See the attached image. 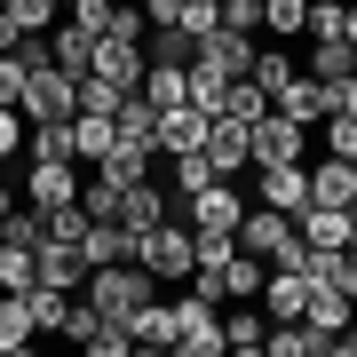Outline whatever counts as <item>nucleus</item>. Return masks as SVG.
<instances>
[{"label":"nucleus","mask_w":357,"mask_h":357,"mask_svg":"<svg viewBox=\"0 0 357 357\" xmlns=\"http://www.w3.org/2000/svg\"><path fill=\"white\" fill-rule=\"evenodd\" d=\"M175 151H206V112H199V103L159 112V159H175Z\"/></svg>","instance_id":"obj_15"},{"label":"nucleus","mask_w":357,"mask_h":357,"mask_svg":"<svg viewBox=\"0 0 357 357\" xmlns=\"http://www.w3.org/2000/svg\"><path fill=\"white\" fill-rule=\"evenodd\" d=\"M64 310H72V294H56V286H32V318H40V333H64Z\"/></svg>","instance_id":"obj_34"},{"label":"nucleus","mask_w":357,"mask_h":357,"mask_svg":"<svg viewBox=\"0 0 357 357\" xmlns=\"http://www.w3.org/2000/svg\"><path fill=\"white\" fill-rule=\"evenodd\" d=\"M191 64L199 72H222V79H246V72H255V32H206L199 40V48H191Z\"/></svg>","instance_id":"obj_8"},{"label":"nucleus","mask_w":357,"mask_h":357,"mask_svg":"<svg viewBox=\"0 0 357 357\" xmlns=\"http://www.w3.org/2000/svg\"><path fill=\"white\" fill-rule=\"evenodd\" d=\"M128 96H135V88H119V79H103V72H79V112H112V119H119Z\"/></svg>","instance_id":"obj_30"},{"label":"nucleus","mask_w":357,"mask_h":357,"mask_svg":"<svg viewBox=\"0 0 357 357\" xmlns=\"http://www.w3.org/2000/svg\"><path fill=\"white\" fill-rule=\"evenodd\" d=\"M222 24L230 32H262V0H222Z\"/></svg>","instance_id":"obj_39"},{"label":"nucleus","mask_w":357,"mask_h":357,"mask_svg":"<svg viewBox=\"0 0 357 357\" xmlns=\"http://www.w3.org/2000/svg\"><path fill=\"white\" fill-rule=\"evenodd\" d=\"M40 278V246H8L0 238V294H32Z\"/></svg>","instance_id":"obj_25"},{"label":"nucleus","mask_w":357,"mask_h":357,"mask_svg":"<svg viewBox=\"0 0 357 357\" xmlns=\"http://www.w3.org/2000/svg\"><path fill=\"white\" fill-rule=\"evenodd\" d=\"M175 357H230V333H222V302L175 286Z\"/></svg>","instance_id":"obj_2"},{"label":"nucleus","mask_w":357,"mask_h":357,"mask_svg":"<svg viewBox=\"0 0 357 357\" xmlns=\"http://www.w3.org/2000/svg\"><path fill=\"white\" fill-rule=\"evenodd\" d=\"M16 112L32 119H79V72H64V64H40L32 79H24V103H16Z\"/></svg>","instance_id":"obj_4"},{"label":"nucleus","mask_w":357,"mask_h":357,"mask_svg":"<svg viewBox=\"0 0 357 357\" xmlns=\"http://www.w3.org/2000/svg\"><path fill=\"white\" fill-rule=\"evenodd\" d=\"M262 278H270V262H262V255H246V246L222 262V286H230V302H255V294H262Z\"/></svg>","instance_id":"obj_26"},{"label":"nucleus","mask_w":357,"mask_h":357,"mask_svg":"<svg viewBox=\"0 0 357 357\" xmlns=\"http://www.w3.org/2000/svg\"><path fill=\"white\" fill-rule=\"evenodd\" d=\"M24 79H32V64H24V56H0V103H24Z\"/></svg>","instance_id":"obj_38"},{"label":"nucleus","mask_w":357,"mask_h":357,"mask_svg":"<svg viewBox=\"0 0 357 357\" xmlns=\"http://www.w3.org/2000/svg\"><path fill=\"white\" fill-rule=\"evenodd\" d=\"M64 8H72V0H64Z\"/></svg>","instance_id":"obj_44"},{"label":"nucleus","mask_w":357,"mask_h":357,"mask_svg":"<svg viewBox=\"0 0 357 357\" xmlns=\"http://www.w3.org/2000/svg\"><path fill=\"white\" fill-rule=\"evenodd\" d=\"M286 159H310V119H294V112H270L255 119V167H286Z\"/></svg>","instance_id":"obj_6"},{"label":"nucleus","mask_w":357,"mask_h":357,"mask_svg":"<svg viewBox=\"0 0 357 357\" xmlns=\"http://www.w3.org/2000/svg\"><path fill=\"white\" fill-rule=\"evenodd\" d=\"M32 286L79 294V286H88V255H79V246H64V238H48V246H40V278H32Z\"/></svg>","instance_id":"obj_13"},{"label":"nucleus","mask_w":357,"mask_h":357,"mask_svg":"<svg viewBox=\"0 0 357 357\" xmlns=\"http://www.w3.org/2000/svg\"><path fill=\"white\" fill-rule=\"evenodd\" d=\"M24 191H32V206H72L88 183H79V167H72V159H32Z\"/></svg>","instance_id":"obj_11"},{"label":"nucleus","mask_w":357,"mask_h":357,"mask_svg":"<svg viewBox=\"0 0 357 357\" xmlns=\"http://www.w3.org/2000/svg\"><path fill=\"white\" fill-rule=\"evenodd\" d=\"M72 135H79V159H88V167H96V159H103V151H112V143H119L112 112H79V119H72Z\"/></svg>","instance_id":"obj_29"},{"label":"nucleus","mask_w":357,"mask_h":357,"mask_svg":"<svg viewBox=\"0 0 357 357\" xmlns=\"http://www.w3.org/2000/svg\"><path fill=\"white\" fill-rule=\"evenodd\" d=\"M112 128H119V143H135V151H151V159H159V112L143 103V88L119 103V119H112Z\"/></svg>","instance_id":"obj_20"},{"label":"nucleus","mask_w":357,"mask_h":357,"mask_svg":"<svg viewBox=\"0 0 357 357\" xmlns=\"http://www.w3.org/2000/svg\"><path fill=\"white\" fill-rule=\"evenodd\" d=\"M128 333H135V349H175V302H143L135 318H128Z\"/></svg>","instance_id":"obj_21"},{"label":"nucleus","mask_w":357,"mask_h":357,"mask_svg":"<svg viewBox=\"0 0 357 357\" xmlns=\"http://www.w3.org/2000/svg\"><path fill=\"white\" fill-rule=\"evenodd\" d=\"M238 246H246V255H262V262H286L294 255V246H302V230H294V215H278V206H246V215H238Z\"/></svg>","instance_id":"obj_5"},{"label":"nucleus","mask_w":357,"mask_h":357,"mask_svg":"<svg viewBox=\"0 0 357 357\" xmlns=\"http://www.w3.org/2000/svg\"><path fill=\"white\" fill-rule=\"evenodd\" d=\"M24 151H32V159H72V167H79V135H72V119H40V128L24 135Z\"/></svg>","instance_id":"obj_24"},{"label":"nucleus","mask_w":357,"mask_h":357,"mask_svg":"<svg viewBox=\"0 0 357 357\" xmlns=\"http://www.w3.org/2000/svg\"><path fill=\"white\" fill-rule=\"evenodd\" d=\"M143 103L151 112H183L191 103V64H151L143 72Z\"/></svg>","instance_id":"obj_18"},{"label":"nucleus","mask_w":357,"mask_h":357,"mask_svg":"<svg viewBox=\"0 0 357 357\" xmlns=\"http://www.w3.org/2000/svg\"><path fill=\"white\" fill-rule=\"evenodd\" d=\"M222 333H230V349H262L270 342V310H238V302H230V318H222Z\"/></svg>","instance_id":"obj_28"},{"label":"nucleus","mask_w":357,"mask_h":357,"mask_svg":"<svg viewBox=\"0 0 357 357\" xmlns=\"http://www.w3.org/2000/svg\"><path fill=\"white\" fill-rule=\"evenodd\" d=\"M230 112H238V119H262V112H270V88H262L255 72H246V79H230Z\"/></svg>","instance_id":"obj_35"},{"label":"nucleus","mask_w":357,"mask_h":357,"mask_svg":"<svg viewBox=\"0 0 357 357\" xmlns=\"http://www.w3.org/2000/svg\"><path fill=\"white\" fill-rule=\"evenodd\" d=\"M318 128H326V151L333 159H357V112H326Z\"/></svg>","instance_id":"obj_33"},{"label":"nucleus","mask_w":357,"mask_h":357,"mask_svg":"<svg viewBox=\"0 0 357 357\" xmlns=\"http://www.w3.org/2000/svg\"><path fill=\"white\" fill-rule=\"evenodd\" d=\"M0 16H8L16 32H56L64 24V0H0Z\"/></svg>","instance_id":"obj_27"},{"label":"nucleus","mask_w":357,"mask_h":357,"mask_svg":"<svg viewBox=\"0 0 357 357\" xmlns=\"http://www.w3.org/2000/svg\"><path fill=\"white\" fill-rule=\"evenodd\" d=\"M206 159H215L230 183H238L246 167H255V119H238V112H215V119H206Z\"/></svg>","instance_id":"obj_7"},{"label":"nucleus","mask_w":357,"mask_h":357,"mask_svg":"<svg viewBox=\"0 0 357 357\" xmlns=\"http://www.w3.org/2000/svg\"><path fill=\"white\" fill-rule=\"evenodd\" d=\"M183 215H191V230H238V215H246V199H238V183H206L199 199H183Z\"/></svg>","instance_id":"obj_10"},{"label":"nucleus","mask_w":357,"mask_h":357,"mask_svg":"<svg viewBox=\"0 0 357 357\" xmlns=\"http://www.w3.org/2000/svg\"><path fill=\"white\" fill-rule=\"evenodd\" d=\"M262 24L278 40H302L310 32V0H262Z\"/></svg>","instance_id":"obj_31"},{"label":"nucleus","mask_w":357,"mask_h":357,"mask_svg":"<svg viewBox=\"0 0 357 357\" xmlns=\"http://www.w3.org/2000/svg\"><path fill=\"white\" fill-rule=\"evenodd\" d=\"M302 246H349L357 238V206H302Z\"/></svg>","instance_id":"obj_14"},{"label":"nucleus","mask_w":357,"mask_h":357,"mask_svg":"<svg viewBox=\"0 0 357 357\" xmlns=\"http://www.w3.org/2000/svg\"><path fill=\"white\" fill-rule=\"evenodd\" d=\"M342 286L357 294V246H349V255H342Z\"/></svg>","instance_id":"obj_41"},{"label":"nucleus","mask_w":357,"mask_h":357,"mask_svg":"<svg viewBox=\"0 0 357 357\" xmlns=\"http://www.w3.org/2000/svg\"><path fill=\"white\" fill-rule=\"evenodd\" d=\"M349 40H357V0H349Z\"/></svg>","instance_id":"obj_42"},{"label":"nucleus","mask_w":357,"mask_h":357,"mask_svg":"<svg viewBox=\"0 0 357 357\" xmlns=\"http://www.w3.org/2000/svg\"><path fill=\"white\" fill-rule=\"evenodd\" d=\"M8 206H16V199H8V191H0V215H8Z\"/></svg>","instance_id":"obj_43"},{"label":"nucleus","mask_w":357,"mask_h":357,"mask_svg":"<svg viewBox=\"0 0 357 357\" xmlns=\"http://www.w3.org/2000/svg\"><path fill=\"white\" fill-rule=\"evenodd\" d=\"M79 294H88L103 318H135V310L159 294V278H151L143 262H103V270H88V286H79Z\"/></svg>","instance_id":"obj_3"},{"label":"nucleus","mask_w":357,"mask_h":357,"mask_svg":"<svg viewBox=\"0 0 357 357\" xmlns=\"http://www.w3.org/2000/svg\"><path fill=\"white\" fill-rule=\"evenodd\" d=\"M88 175L103 183V191H128V183H143V175H151V151H135V143H112V151H103Z\"/></svg>","instance_id":"obj_16"},{"label":"nucleus","mask_w":357,"mask_h":357,"mask_svg":"<svg viewBox=\"0 0 357 357\" xmlns=\"http://www.w3.org/2000/svg\"><path fill=\"white\" fill-rule=\"evenodd\" d=\"M278 112H294V119H310V128H318V119L333 112V103H326V79H310V72H294L286 88H278Z\"/></svg>","instance_id":"obj_22"},{"label":"nucleus","mask_w":357,"mask_h":357,"mask_svg":"<svg viewBox=\"0 0 357 357\" xmlns=\"http://www.w3.org/2000/svg\"><path fill=\"white\" fill-rule=\"evenodd\" d=\"M143 16H151V24H175V16H183V0H143Z\"/></svg>","instance_id":"obj_40"},{"label":"nucleus","mask_w":357,"mask_h":357,"mask_svg":"<svg viewBox=\"0 0 357 357\" xmlns=\"http://www.w3.org/2000/svg\"><path fill=\"white\" fill-rule=\"evenodd\" d=\"M310 79H357V40H310Z\"/></svg>","instance_id":"obj_23"},{"label":"nucleus","mask_w":357,"mask_h":357,"mask_svg":"<svg viewBox=\"0 0 357 357\" xmlns=\"http://www.w3.org/2000/svg\"><path fill=\"white\" fill-rule=\"evenodd\" d=\"M135 262L151 270L159 286H191V270H199V230H191V215L175 206L167 222H151V230L135 238Z\"/></svg>","instance_id":"obj_1"},{"label":"nucleus","mask_w":357,"mask_h":357,"mask_svg":"<svg viewBox=\"0 0 357 357\" xmlns=\"http://www.w3.org/2000/svg\"><path fill=\"white\" fill-rule=\"evenodd\" d=\"M206 183H222V167L206 151H175V159H167V191H175V199H199Z\"/></svg>","instance_id":"obj_19"},{"label":"nucleus","mask_w":357,"mask_h":357,"mask_svg":"<svg viewBox=\"0 0 357 357\" xmlns=\"http://www.w3.org/2000/svg\"><path fill=\"white\" fill-rule=\"evenodd\" d=\"M151 32V16H143V0L128 8V0H112V8H103V40H143Z\"/></svg>","instance_id":"obj_32"},{"label":"nucleus","mask_w":357,"mask_h":357,"mask_svg":"<svg viewBox=\"0 0 357 357\" xmlns=\"http://www.w3.org/2000/svg\"><path fill=\"white\" fill-rule=\"evenodd\" d=\"M191 40H206V32H222V0H183V16H175Z\"/></svg>","instance_id":"obj_36"},{"label":"nucleus","mask_w":357,"mask_h":357,"mask_svg":"<svg viewBox=\"0 0 357 357\" xmlns=\"http://www.w3.org/2000/svg\"><path fill=\"white\" fill-rule=\"evenodd\" d=\"M32 333H40L32 294H0V357H24V349H32Z\"/></svg>","instance_id":"obj_17"},{"label":"nucleus","mask_w":357,"mask_h":357,"mask_svg":"<svg viewBox=\"0 0 357 357\" xmlns=\"http://www.w3.org/2000/svg\"><path fill=\"white\" fill-rule=\"evenodd\" d=\"M24 135H32V119L16 112V103H0V159H16V151H24Z\"/></svg>","instance_id":"obj_37"},{"label":"nucleus","mask_w":357,"mask_h":357,"mask_svg":"<svg viewBox=\"0 0 357 357\" xmlns=\"http://www.w3.org/2000/svg\"><path fill=\"white\" fill-rule=\"evenodd\" d=\"M310 206H357V159H318L310 167Z\"/></svg>","instance_id":"obj_12"},{"label":"nucleus","mask_w":357,"mask_h":357,"mask_svg":"<svg viewBox=\"0 0 357 357\" xmlns=\"http://www.w3.org/2000/svg\"><path fill=\"white\" fill-rule=\"evenodd\" d=\"M255 191H262V206H278V215H294V222H302V206H310V159L255 167Z\"/></svg>","instance_id":"obj_9"}]
</instances>
